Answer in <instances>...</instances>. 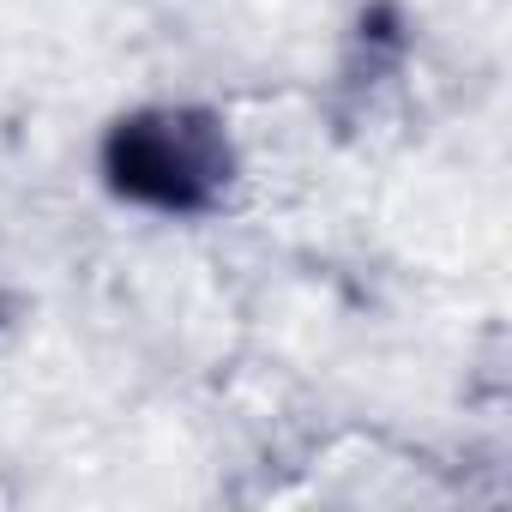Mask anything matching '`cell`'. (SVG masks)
Segmentation results:
<instances>
[{
  "label": "cell",
  "mask_w": 512,
  "mask_h": 512,
  "mask_svg": "<svg viewBox=\"0 0 512 512\" xmlns=\"http://www.w3.org/2000/svg\"><path fill=\"white\" fill-rule=\"evenodd\" d=\"M13 500H19V488H13L7 476H0V506H13Z\"/></svg>",
  "instance_id": "7a4b0ae2"
},
{
  "label": "cell",
  "mask_w": 512,
  "mask_h": 512,
  "mask_svg": "<svg viewBox=\"0 0 512 512\" xmlns=\"http://www.w3.org/2000/svg\"><path fill=\"white\" fill-rule=\"evenodd\" d=\"M109 169L133 199L169 205V211L223 205L235 193V145L217 109H193V103L133 109L109 139Z\"/></svg>",
  "instance_id": "6da1fadb"
}]
</instances>
